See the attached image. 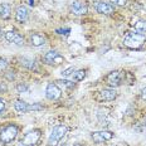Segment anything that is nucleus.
<instances>
[{"label": "nucleus", "instance_id": "24", "mask_svg": "<svg viewBox=\"0 0 146 146\" xmlns=\"http://www.w3.org/2000/svg\"><path fill=\"white\" fill-rule=\"evenodd\" d=\"M111 3H113L115 5H118V7H125L127 4V0H111Z\"/></svg>", "mask_w": 146, "mask_h": 146}, {"label": "nucleus", "instance_id": "19", "mask_svg": "<svg viewBox=\"0 0 146 146\" xmlns=\"http://www.w3.org/2000/svg\"><path fill=\"white\" fill-rule=\"evenodd\" d=\"M135 29L140 33H146V20H139L135 23Z\"/></svg>", "mask_w": 146, "mask_h": 146}, {"label": "nucleus", "instance_id": "1", "mask_svg": "<svg viewBox=\"0 0 146 146\" xmlns=\"http://www.w3.org/2000/svg\"><path fill=\"white\" fill-rule=\"evenodd\" d=\"M18 136V126L14 123H9L0 129V142L8 145L13 142Z\"/></svg>", "mask_w": 146, "mask_h": 146}, {"label": "nucleus", "instance_id": "4", "mask_svg": "<svg viewBox=\"0 0 146 146\" xmlns=\"http://www.w3.org/2000/svg\"><path fill=\"white\" fill-rule=\"evenodd\" d=\"M123 77H125V73H122L121 71H112L106 77V82H107L110 87H118L122 83Z\"/></svg>", "mask_w": 146, "mask_h": 146}, {"label": "nucleus", "instance_id": "22", "mask_svg": "<svg viewBox=\"0 0 146 146\" xmlns=\"http://www.w3.org/2000/svg\"><path fill=\"white\" fill-rule=\"evenodd\" d=\"M8 67V60L4 58H0V72H4Z\"/></svg>", "mask_w": 146, "mask_h": 146}, {"label": "nucleus", "instance_id": "9", "mask_svg": "<svg viewBox=\"0 0 146 146\" xmlns=\"http://www.w3.org/2000/svg\"><path fill=\"white\" fill-rule=\"evenodd\" d=\"M5 38H7L8 42L10 43H14L17 45H23L24 44V38L19 33H17L15 30H10V32H7L5 33Z\"/></svg>", "mask_w": 146, "mask_h": 146}, {"label": "nucleus", "instance_id": "25", "mask_svg": "<svg viewBox=\"0 0 146 146\" xmlns=\"http://www.w3.org/2000/svg\"><path fill=\"white\" fill-rule=\"evenodd\" d=\"M39 110H43L40 105L38 103H34V105H29V111H39Z\"/></svg>", "mask_w": 146, "mask_h": 146}, {"label": "nucleus", "instance_id": "20", "mask_svg": "<svg viewBox=\"0 0 146 146\" xmlns=\"http://www.w3.org/2000/svg\"><path fill=\"white\" fill-rule=\"evenodd\" d=\"M73 73H74V68H73V67H69V68H67L66 71H63L60 74H62V77L67 78V77H69L71 74H73Z\"/></svg>", "mask_w": 146, "mask_h": 146}, {"label": "nucleus", "instance_id": "5", "mask_svg": "<svg viewBox=\"0 0 146 146\" xmlns=\"http://www.w3.org/2000/svg\"><path fill=\"white\" fill-rule=\"evenodd\" d=\"M43 60L47 64H50V66H58L60 63L64 62V58L63 56H60L58 52L56 50H49L47 54L43 57Z\"/></svg>", "mask_w": 146, "mask_h": 146}, {"label": "nucleus", "instance_id": "18", "mask_svg": "<svg viewBox=\"0 0 146 146\" xmlns=\"http://www.w3.org/2000/svg\"><path fill=\"white\" fill-rule=\"evenodd\" d=\"M84 77H86V71L84 69H78V71H74V73H73V80L77 82L82 81Z\"/></svg>", "mask_w": 146, "mask_h": 146}, {"label": "nucleus", "instance_id": "16", "mask_svg": "<svg viewBox=\"0 0 146 146\" xmlns=\"http://www.w3.org/2000/svg\"><path fill=\"white\" fill-rule=\"evenodd\" d=\"M11 15V9L10 5L7 3H1L0 4V18L1 19H9Z\"/></svg>", "mask_w": 146, "mask_h": 146}, {"label": "nucleus", "instance_id": "10", "mask_svg": "<svg viewBox=\"0 0 146 146\" xmlns=\"http://www.w3.org/2000/svg\"><path fill=\"white\" fill-rule=\"evenodd\" d=\"M28 17H29L28 8L25 5H19L17 8V11H15V20L18 23H24V22H27Z\"/></svg>", "mask_w": 146, "mask_h": 146}, {"label": "nucleus", "instance_id": "3", "mask_svg": "<svg viewBox=\"0 0 146 146\" xmlns=\"http://www.w3.org/2000/svg\"><path fill=\"white\" fill-rule=\"evenodd\" d=\"M66 133H67V126H64V125H57L56 127H53L49 139H48V146H56L60 140L64 137Z\"/></svg>", "mask_w": 146, "mask_h": 146}, {"label": "nucleus", "instance_id": "8", "mask_svg": "<svg viewBox=\"0 0 146 146\" xmlns=\"http://www.w3.org/2000/svg\"><path fill=\"white\" fill-rule=\"evenodd\" d=\"M92 140L96 142V144H100V142H103V141H108L113 137V132L111 131H96L91 135Z\"/></svg>", "mask_w": 146, "mask_h": 146}, {"label": "nucleus", "instance_id": "29", "mask_svg": "<svg viewBox=\"0 0 146 146\" xmlns=\"http://www.w3.org/2000/svg\"><path fill=\"white\" fill-rule=\"evenodd\" d=\"M141 98H142V100H145V101H146V87L141 91Z\"/></svg>", "mask_w": 146, "mask_h": 146}, {"label": "nucleus", "instance_id": "6", "mask_svg": "<svg viewBox=\"0 0 146 146\" xmlns=\"http://www.w3.org/2000/svg\"><path fill=\"white\" fill-rule=\"evenodd\" d=\"M45 97L50 101H57L62 97V91L56 83H48L47 88H45Z\"/></svg>", "mask_w": 146, "mask_h": 146}, {"label": "nucleus", "instance_id": "13", "mask_svg": "<svg viewBox=\"0 0 146 146\" xmlns=\"http://www.w3.org/2000/svg\"><path fill=\"white\" fill-rule=\"evenodd\" d=\"M71 10H72V13L76 14V15H83V14L87 13V7L83 4V3L78 1V0H76V1L72 3Z\"/></svg>", "mask_w": 146, "mask_h": 146}, {"label": "nucleus", "instance_id": "32", "mask_svg": "<svg viewBox=\"0 0 146 146\" xmlns=\"http://www.w3.org/2000/svg\"><path fill=\"white\" fill-rule=\"evenodd\" d=\"M74 146H81V145H78V144H77V145H74Z\"/></svg>", "mask_w": 146, "mask_h": 146}, {"label": "nucleus", "instance_id": "33", "mask_svg": "<svg viewBox=\"0 0 146 146\" xmlns=\"http://www.w3.org/2000/svg\"><path fill=\"white\" fill-rule=\"evenodd\" d=\"M19 146H23V145H19Z\"/></svg>", "mask_w": 146, "mask_h": 146}, {"label": "nucleus", "instance_id": "26", "mask_svg": "<svg viewBox=\"0 0 146 146\" xmlns=\"http://www.w3.org/2000/svg\"><path fill=\"white\" fill-rule=\"evenodd\" d=\"M7 91H8V86H7V83H4V82H0V93L7 92Z\"/></svg>", "mask_w": 146, "mask_h": 146}, {"label": "nucleus", "instance_id": "23", "mask_svg": "<svg viewBox=\"0 0 146 146\" xmlns=\"http://www.w3.org/2000/svg\"><path fill=\"white\" fill-rule=\"evenodd\" d=\"M17 90L19 91V92H25V91H28V86H27L25 83H18Z\"/></svg>", "mask_w": 146, "mask_h": 146}, {"label": "nucleus", "instance_id": "15", "mask_svg": "<svg viewBox=\"0 0 146 146\" xmlns=\"http://www.w3.org/2000/svg\"><path fill=\"white\" fill-rule=\"evenodd\" d=\"M45 42H47L45 36L42 34H38V33H35V34H33L30 36V43H32V45H34V47H42V45L45 44Z\"/></svg>", "mask_w": 146, "mask_h": 146}, {"label": "nucleus", "instance_id": "21", "mask_svg": "<svg viewBox=\"0 0 146 146\" xmlns=\"http://www.w3.org/2000/svg\"><path fill=\"white\" fill-rule=\"evenodd\" d=\"M57 83H62V86H64L66 88H73L74 87V83L71 81H58Z\"/></svg>", "mask_w": 146, "mask_h": 146}, {"label": "nucleus", "instance_id": "28", "mask_svg": "<svg viewBox=\"0 0 146 146\" xmlns=\"http://www.w3.org/2000/svg\"><path fill=\"white\" fill-rule=\"evenodd\" d=\"M4 110H5V101H4V100L0 98V113H1V112L4 111Z\"/></svg>", "mask_w": 146, "mask_h": 146}, {"label": "nucleus", "instance_id": "31", "mask_svg": "<svg viewBox=\"0 0 146 146\" xmlns=\"http://www.w3.org/2000/svg\"><path fill=\"white\" fill-rule=\"evenodd\" d=\"M63 146H69V145H68V144H64V145H63Z\"/></svg>", "mask_w": 146, "mask_h": 146}, {"label": "nucleus", "instance_id": "2", "mask_svg": "<svg viewBox=\"0 0 146 146\" xmlns=\"http://www.w3.org/2000/svg\"><path fill=\"white\" fill-rule=\"evenodd\" d=\"M144 42H145L144 34H141V33H133V32L127 33L123 39V44L129 48H133V49L140 48L144 44Z\"/></svg>", "mask_w": 146, "mask_h": 146}, {"label": "nucleus", "instance_id": "14", "mask_svg": "<svg viewBox=\"0 0 146 146\" xmlns=\"http://www.w3.org/2000/svg\"><path fill=\"white\" fill-rule=\"evenodd\" d=\"M14 110L20 115L27 113L29 111V105L22 100H17V101H14Z\"/></svg>", "mask_w": 146, "mask_h": 146}, {"label": "nucleus", "instance_id": "7", "mask_svg": "<svg viewBox=\"0 0 146 146\" xmlns=\"http://www.w3.org/2000/svg\"><path fill=\"white\" fill-rule=\"evenodd\" d=\"M39 137H40V130H33V131H29L28 133H25V136L22 139L20 145H23V146L35 145L36 142H38Z\"/></svg>", "mask_w": 146, "mask_h": 146}, {"label": "nucleus", "instance_id": "30", "mask_svg": "<svg viewBox=\"0 0 146 146\" xmlns=\"http://www.w3.org/2000/svg\"><path fill=\"white\" fill-rule=\"evenodd\" d=\"M3 38V30H1V28H0V39Z\"/></svg>", "mask_w": 146, "mask_h": 146}, {"label": "nucleus", "instance_id": "11", "mask_svg": "<svg viewBox=\"0 0 146 146\" xmlns=\"http://www.w3.org/2000/svg\"><path fill=\"white\" fill-rule=\"evenodd\" d=\"M96 9L100 14H105V15H110L115 11L113 5L110 4V3H105V1H100L98 4H97Z\"/></svg>", "mask_w": 146, "mask_h": 146}, {"label": "nucleus", "instance_id": "12", "mask_svg": "<svg viewBox=\"0 0 146 146\" xmlns=\"http://www.w3.org/2000/svg\"><path fill=\"white\" fill-rule=\"evenodd\" d=\"M117 97V92L112 88H106L100 92V100L101 101H113Z\"/></svg>", "mask_w": 146, "mask_h": 146}, {"label": "nucleus", "instance_id": "27", "mask_svg": "<svg viewBox=\"0 0 146 146\" xmlns=\"http://www.w3.org/2000/svg\"><path fill=\"white\" fill-rule=\"evenodd\" d=\"M5 76H7V78H8L9 81H13L14 78H15V74H14V72H13V71L8 72V73H7V74H5Z\"/></svg>", "mask_w": 146, "mask_h": 146}, {"label": "nucleus", "instance_id": "17", "mask_svg": "<svg viewBox=\"0 0 146 146\" xmlns=\"http://www.w3.org/2000/svg\"><path fill=\"white\" fill-rule=\"evenodd\" d=\"M20 64L28 69H35V62L33 59H28V58H22L20 59Z\"/></svg>", "mask_w": 146, "mask_h": 146}, {"label": "nucleus", "instance_id": "34", "mask_svg": "<svg viewBox=\"0 0 146 146\" xmlns=\"http://www.w3.org/2000/svg\"><path fill=\"white\" fill-rule=\"evenodd\" d=\"M145 127H146V125H145Z\"/></svg>", "mask_w": 146, "mask_h": 146}]
</instances>
